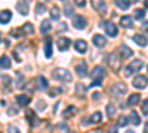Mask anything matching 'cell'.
I'll return each mask as SVG.
<instances>
[{"mask_svg": "<svg viewBox=\"0 0 148 133\" xmlns=\"http://www.w3.org/2000/svg\"><path fill=\"white\" fill-rule=\"evenodd\" d=\"M61 92H62V89H61V87H55V89L51 90V93H49V95H51V96H56V95L61 93Z\"/></svg>", "mask_w": 148, "mask_h": 133, "instance_id": "f35d334b", "label": "cell"}, {"mask_svg": "<svg viewBox=\"0 0 148 133\" xmlns=\"http://www.w3.org/2000/svg\"><path fill=\"white\" fill-rule=\"evenodd\" d=\"M126 90H127V87H126V84L125 83H116L114 86H113V89H111V93H113L114 96H123L126 93Z\"/></svg>", "mask_w": 148, "mask_h": 133, "instance_id": "277c9868", "label": "cell"}, {"mask_svg": "<svg viewBox=\"0 0 148 133\" xmlns=\"http://www.w3.org/2000/svg\"><path fill=\"white\" fill-rule=\"evenodd\" d=\"M102 84V81H98V80H93L92 81V87H95V86H101Z\"/></svg>", "mask_w": 148, "mask_h": 133, "instance_id": "ee69618b", "label": "cell"}, {"mask_svg": "<svg viewBox=\"0 0 148 133\" xmlns=\"http://www.w3.org/2000/svg\"><path fill=\"white\" fill-rule=\"evenodd\" d=\"M147 68H148V65H147Z\"/></svg>", "mask_w": 148, "mask_h": 133, "instance_id": "db71d44e", "label": "cell"}, {"mask_svg": "<svg viewBox=\"0 0 148 133\" xmlns=\"http://www.w3.org/2000/svg\"><path fill=\"white\" fill-rule=\"evenodd\" d=\"M147 33H148V28H147Z\"/></svg>", "mask_w": 148, "mask_h": 133, "instance_id": "f5cc1de1", "label": "cell"}, {"mask_svg": "<svg viewBox=\"0 0 148 133\" xmlns=\"http://www.w3.org/2000/svg\"><path fill=\"white\" fill-rule=\"evenodd\" d=\"M119 52H120V56L121 58H130L132 55H133V50L130 49V47H127L126 44H121L120 47H119Z\"/></svg>", "mask_w": 148, "mask_h": 133, "instance_id": "5bb4252c", "label": "cell"}, {"mask_svg": "<svg viewBox=\"0 0 148 133\" xmlns=\"http://www.w3.org/2000/svg\"><path fill=\"white\" fill-rule=\"evenodd\" d=\"M92 98H93V101H95V99H99V98H101V96H99V93H98V92H96V93H93V96H92Z\"/></svg>", "mask_w": 148, "mask_h": 133, "instance_id": "7dc6e473", "label": "cell"}, {"mask_svg": "<svg viewBox=\"0 0 148 133\" xmlns=\"http://www.w3.org/2000/svg\"><path fill=\"white\" fill-rule=\"evenodd\" d=\"M49 12H51V18H52L53 21H58V19H59L61 12H59V9H58L56 6H52V9L49 10Z\"/></svg>", "mask_w": 148, "mask_h": 133, "instance_id": "cb8c5ba5", "label": "cell"}, {"mask_svg": "<svg viewBox=\"0 0 148 133\" xmlns=\"http://www.w3.org/2000/svg\"><path fill=\"white\" fill-rule=\"evenodd\" d=\"M129 120H130V121H132L135 126H138V124L141 123V118L138 117V113H136V111H132V113H130V117H129Z\"/></svg>", "mask_w": 148, "mask_h": 133, "instance_id": "d4e9b609", "label": "cell"}, {"mask_svg": "<svg viewBox=\"0 0 148 133\" xmlns=\"http://www.w3.org/2000/svg\"><path fill=\"white\" fill-rule=\"evenodd\" d=\"M22 86H24V84H22V76H21V74H18V83H16V87H19V89H21Z\"/></svg>", "mask_w": 148, "mask_h": 133, "instance_id": "60d3db41", "label": "cell"}, {"mask_svg": "<svg viewBox=\"0 0 148 133\" xmlns=\"http://www.w3.org/2000/svg\"><path fill=\"white\" fill-rule=\"evenodd\" d=\"M147 84H148V77L147 76L139 74V76H136V77L133 78V86L136 87V89H145Z\"/></svg>", "mask_w": 148, "mask_h": 133, "instance_id": "3957f363", "label": "cell"}, {"mask_svg": "<svg viewBox=\"0 0 148 133\" xmlns=\"http://www.w3.org/2000/svg\"><path fill=\"white\" fill-rule=\"evenodd\" d=\"M144 133H148V123H145V129H144Z\"/></svg>", "mask_w": 148, "mask_h": 133, "instance_id": "c3c4849f", "label": "cell"}, {"mask_svg": "<svg viewBox=\"0 0 148 133\" xmlns=\"http://www.w3.org/2000/svg\"><path fill=\"white\" fill-rule=\"evenodd\" d=\"M133 16L136 18V19H142L145 16V10L144 9H136V10L133 12Z\"/></svg>", "mask_w": 148, "mask_h": 133, "instance_id": "f546056e", "label": "cell"}, {"mask_svg": "<svg viewBox=\"0 0 148 133\" xmlns=\"http://www.w3.org/2000/svg\"><path fill=\"white\" fill-rule=\"evenodd\" d=\"M126 133H135V132H133V130H127Z\"/></svg>", "mask_w": 148, "mask_h": 133, "instance_id": "681fc988", "label": "cell"}, {"mask_svg": "<svg viewBox=\"0 0 148 133\" xmlns=\"http://www.w3.org/2000/svg\"><path fill=\"white\" fill-rule=\"evenodd\" d=\"M39 86H40L42 89H47V86H49V84H47V80H46L43 76L39 77Z\"/></svg>", "mask_w": 148, "mask_h": 133, "instance_id": "1f68e13d", "label": "cell"}, {"mask_svg": "<svg viewBox=\"0 0 148 133\" xmlns=\"http://www.w3.org/2000/svg\"><path fill=\"white\" fill-rule=\"evenodd\" d=\"M92 42H93V44H95L96 47H99V49L107 44V39L104 37L102 34H95L93 37H92Z\"/></svg>", "mask_w": 148, "mask_h": 133, "instance_id": "52a82bcc", "label": "cell"}, {"mask_svg": "<svg viewBox=\"0 0 148 133\" xmlns=\"http://www.w3.org/2000/svg\"><path fill=\"white\" fill-rule=\"evenodd\" d=\"M0 67L2 68H9L10 67V59L8 56H0Z\"/></svg>", "mask_w": 148, "mask_h": 133, "instance_id": "484cf974", "label": "cell"}, {"mask_svg": "<svg viewBox=\"0 0 148 133\" xmlns=\"http://www.w3.org/2000/svg\"><path fill=\"white\" fill-rule=\"evenodd\" d=\"M120 24H121L125 28H132V27H133V21H132V18L127 16V15H125V16L120 18Z\"/></svg>", "mask_w": 148, "mask_h": 133, "instance_id": "2e32d148", "label": "cell"}, {"mask_svg": "<svg viewBox=\"0 0 148 133\" xmlns=\"http://www.w3.org/2000/svg\"><path fill=\"white\" fill-rule=\"evenodd\" d=\"M12 18L10 10H2L0 12V24H8Z\"/></svg>", "mask_w": 148, "mask_h": 133, "instance_id": "e0dca14e", "label": "cell"}, {"mask_svg": "<svg viewBox=\"0 0 148 133\" xmlns=\"http://www.w3.org/2000/svg\"><path fill=\"white\" fill-rule=\"evenodd\" d=\"M108 65L113 68V70H119V67H120V61H119V56H117L116 52L110 53V56H108Z\"/></svg>", "mask_w": 148, "mask_h": 133, "instance_id": "8992f818", "label": "cell"}, {"mask_svg": "<svg viewBox=\"0 0 148 133\" xmlns=\"http://www.w3.org/2000/svg\"><path fill=\"white\" fill-rule=\"evenodd\" d=\"M108 133H119V130H117V127H111L108 130Z\"/></svg>", "mask_w": 148, "mask_h": 133, "instance_id": "f6af8a7d", "label": "cell"}, {"mask_svg": "<svg viewBox=\"0 0 148 133\" xmlns=\"http://www.w3.org/2000/svg\"><path fill=\"white\" fill-rule=\"evenodd\" d=\"M56 129H58L59 132H62V133H67V132H68V127H67V124H64V123L58 124V126H56Z\"/></svg>", "mask_w": 148, "mask_h": 133, "instance_id": "74e56055", "label": "cell"}, {"mask_svg": "<svg viewBox=\"0 0 148 133\" xmlns=\"http://www.w3.org/2000/svg\"><path fill=\"white\" fill-rule=\"evenodd\" d=\"M45 108V102L43 101H39V110H43Z\"/></svg>", "mask_w": 148, "mask_h": 133, "instance_id": "bcb514c9", "label": "cell"}, {"mask_svg": "<svg viewBox=\"0 0 148 133\" xmlns=\"http://www.w3.org/2000/svg\"><path fill=\"white\" fill-rule=\"evenodd\" d=\"M52 76H53V78L58 80V81H64V83H70V81H73L71 72H70L68 70H64V68H56V70H53Z\"/></svg>", "mask_w": 148, "mask_h": 133, "instance_id": "6da1fadb", "label": "cell"}, {"mask_svg": "<svg viewBox=\"0 0 148 133\" xmlns=\"http://www.w3.org/2000/svg\"><path fill=\"white\" fill-rule=\"evenodd\" d=\"M45 55H46V58H51V56H52V40H51V37H47V39H46Z\"/></svg>", "mask_w": 148, "mask_h": 133, "instance_id": "d6986e66", "label": "cell"}, {"mask_svg": "<svg viewBox=\"0 0 148 133\" xmlns=\"http://www.w3.org/2000/svg\"><path fill=\"white\" fill-rule=\"evenodd\" d=\"M51 28H52L51 22H49V21H42V24H40V31H42L43 34H46L47 31H51Z\"/></svg>", "mask_w": 148, "mask_h": 133, "instance_id": "603a6c76", "label": "cell"}, {"mask_svg": "<svg viewBox=\"0 0 148 133\" xmlns=\"http://www.w3.org/2000/svg\"><path fill=\"white\" fill-rule=\"evenodd\" d=\"M45 10H46V8H45V5H43V3H37V5H36V12H37L39 15H42Z\"/></svg>", "mask_w": 148, "mask_h": 133, "instance_id": "e575fe53", "label": "cell"}, {"mask_svg": "<svg viewBox=\"0 0 148 133\" xmlns=\"http://www.w3.org/2000/svg\"><path fill=\"white\" fill-rule=\"evenodd\" d=\"M139 99H141V96H139V93H132L130 96H129V99H127V104L129 105H138V102H139Z\"/></svg>", "mask_w": 148, "mask_h": 133, "instance_id": "44dd1931", "label": "cell"}, {"mask_svg": "<svg viewBox=\"0 0 148 133\" xmlns=\"http://www.w3.org/2000/svg\"><path fill=\"white\" fill-rule=\"evenodd\" d=\"M74 113H76V108H74V106H68L67 110L62 113V115H64V117H68V115H73Z\"/></svg>", "mask_w": 148, "mask_h": 133, "instance_id": "836d02e7", "label": "cell"}, {"mask_svg": "<svg viewBox=\"0 0 148 133\" xmlns=\"http://www.w3.org/2000/svg\"><path fill=\"white\" fill-rule=\"evenodd\" d=\"M142 67H144V62L141 59H133V61L125 68V76L135 74V72H138L139 70H142Z\"/></svg>", "mask_w": 148, "mask_h": 133, "instance_id": "7a4b0ae2", "label": "cell"}, {"mask_svg": "<svg viewBox=\"0 0 148 133\" xmlns=\"http://www.w3.org/2000/svg\"><path fill=\"white\" fill-rule=\"evenodd\" d=\"M0 42H2V34H0Z\"/></svg>", "mask_w": 148, "mask_h": 133, "instance_id": "816d5d0a", "label": "cell"}, {"mask_svg": "<svg viewBox=\"0 0 148 133\" xmlns=\"http://www.w3.org/2000/svg\"><path fill=\"white\" fill-rule=\"evenodd\" d=\"M64 2H65V0H64Z\"/></svg>", "mask_w": 148, "mask_h": 133, "instance_id": "11a10c76", "label": "cell"}, {"mask_svg": "<svg viewBox=\"0 0 148 133\" xmlns=\"http://www.w3.org/2000/svg\"><path fill=\"white\" fill-rule=\"evenodd\" d=\"M76 90H77V95H84V92H86V87L83 86V84H77V87H76Z\"/></svg>", "mask_w": 148, "mask_h": 133, "instance_id": "d590c367", "label": "cell"}, {"mask_svg": "<svg viewBox=\"0 0 148 133\" xmlns=\"http://www.w3.org/2000/svg\"><path fill=\"white\" fill-rule=\"evenodd\" d=\"M70 46H71V40H70V39H67V37H59V39H58V49H59L61 52L67 50Z\"/></svg>", "mask_w": 148, "mask_h": 133, "instance_id": "ba28073f", "label": "cell"}, {"mask_svg": "<svg viewBox=\"0 0 148 133\" xmlns=\"http://www.w3.org/2000/svg\"><path fill=\"white\" fill-rule=\"evenodd\" d=\"M141 108H142V114H148V99H145L144 102H142V105H141Z\"/></svg>", "mask_w": 148, "mask_h": 133, "instance_id": "8d00e7d4", "label": "cell"}, {"mask_svg": "<svg viewBox=\"0 0 148 133\" xmlns=\"http://www.w3.org/2000/svg\"><path fill=\"white\" fill-rule=\"evenodd\" d=\"M92 6L95 8V10H98L99 14H104L105 9H107V5L104 0H92Z\"/></svg>", "mask_w": 148, "mask_h": 133, "instance_id": "4fadbf2b", "label": "cell"}, {"mask_svg": "<svg viewBox=\"0 0 148 133\" xmlns=\"http://www.w3.org/2000/svg\"><path fill=\"white\" fill-rule=\"evenodd\" d=\"M74 2H76V5L80 6V8H83V6L86 5V0H74Z\"/></svg>", "mask_w": 148, "mask_h": 133, "instance_id": "7bdbcfd3", "label": "cell"}, {"mask_svg": "<svg viewBox=\"0 0 148 133\" xmlns=\"http://www.w3.org/2000/svg\"><path fill=\"white\" fill-rule=\"evenodd\" d=\"M90 77L93 80H98V81H102L104 77H105V70L102 67H95L90 72Z\"/></svg>", "mask_w": 148, "mask_h": 133, "instance_id": "5b68a950", "label": "cell"}, {"mask_svg": "<svg viewBox=\"0 0 148 133\" xmlns=\"http://www.w3.org/2000/svg\"><path fill=\"white\" fill-rule=\"evenodd\" d=\"M114 114H116V106L113 104H108L107 105V115L108 117H114Z\"/></svg>", "mask_w": 148, "mask_h": 133, "instance_id": "83f0119b", "label": "cell"}, {"mask_svg": "<svg viewBox=\"0 0 148 133\" xmlns=\"http://www.w3.org/2000/svg\"><path fill=\"white\" fill-rule=\"evenodd\" d=\"M73 25L76 27L77 30H83V28L86 27V19H84L82 15L74 16V19H73Z\"/></svg>", "mask_w": 148, "mask_h": 133, "instance_id": "30bf717a", "label": "cell"}, {"mask_svg": "<svg viewBox=\"0 0 148 133\" xmlns=\"http://www.w3.org/2000/svg\"><path fill=\"white\" fill-rule=\"evenodd\" d=\"M132 40L136 43L138 46H141V47H145L147 43H148V40H147V37H145L144 34H135L133 37H132Z\"/></svg>", "mask_w": 148, "mask_h": 133, "instance_id": "7c38bea8", "label": "cell"}, {"mask_svg": "<svg viewBox=\"0 0 148 133\" xmlns=\"http://www.w3.org/2000/svg\"><path fill=\"white\" fill-rule=\"evenodd\" d=\"M28 96H25V95H19V96H16V102L19 104V105H27L28 104Z\"/></svg>", "mask_w": 148, "mask_h": 133, "instance_id": "4316f807", "label": "cell"}, {"mask_svg": "<svg viewBox=\"0 0 148 133\" xmlns=\"http://www.w3.org/2000/svg\"><path fill=\"white\" fill-rule=\"evenodd\" d=\"M9 133H19V129L15 127V126H10L9 127Z\"/></svg>", "mask_w": 148, "mask_h": 133, "instance_id": "b9f144b4", "label": "cell"}, {"mask_svg": "<svg viewBox=\"0 0 148 133\" xmlns=\"http://www.w3.org/2000/svg\"><path fill=\"white\" fill-rule=\"evenodd\" d=\"M73 12H74L73 6H70V5L67 3L65 8H64V14H65V16H71V15H73Z\"/></svg>", "mask_w": 148, "mask_h": 133, "instance_id": "d6a6232c", "label": "cell"}, {"mask_svg": "<svg viewBox=\"0 0 148 133\" xmlns=\"http://www.w3.org/2000/svg\"><path fill=\"white\" fill-rule=\"evenodd\" d=\"M145 6H147V8H148V2H145Z\"/></svg>", "mask_w": 148, "mask_h": 133, "instance_id": "f907efd6", "label": "cell"}, {"mask_svg": "<svg viewBox=\"0 0 148 133\" xmlns=\"http://www.w3.org/2000/svg\"><path fill=\"white\" fill-rule=\"evenodd\" d=\"M116 5H117L121 10H126V9H129L130 2H129V0H116Z\"/></svg>", "mask_w": 148, "mask_h": 133, "instance_id": "7402d4cb", "label": "cell"}, {"mask_svg": "<svg viewBox=\"0 0 148 133\" xmlns=\"http://www.w3.org/2000/svg\"><path fill=\"white\" fill-rule=\"evenodd\" d=\"M76 72H77V76H80V77L88 76V65H86V62H80L76 67Z\"/></svg>", "mask_w": 148, "mask_h": 133, "instance_id": "9a60e30c", "label": "cell"}, {"mask_svg": "<svg viewBox=\"0 0 148 133\" xmlns=\"http://www.w3.org/2000/svg\"><path fill=\"white\" fill-rule=\"evenodd\" d=\"M74 49L79 53H86V50H88V43L84 40H77V42H74Z\"/></svg>", "mask_w": 148, "mask_h": 133, "instance_id": "8fae6325", "label": "cell"}, {"mask_svg": "<svg viewBox=\"0 0 148 133\" xmlns=\"http://www.w3.org/2000/svg\"><path fill=\"white\" fill-rule=\"evenodd\" d=\"M90 121H92V123H101V121H102V115H101V113H95V114H92Z\"/></svg>", "mask_w": 148, "mask_h": 133, "instance_id": "f1b7e54d", "label": "cell"}, {"mask_svg": "<svg viewBox=\"0 0 148 133\" xmlns=\"http://www.w3.org/2000/svg\"><path fill=\"white\" fill-rule=\"evenodd\" d=\"M22 33H24V34H27V35L34 34V27H33V24H31V22H25V24H24Z\"/></svg>", "mask_w": 148, "mask_h": 133, "instance_id": "ffe728a7", "label": "cell"}, {"mask_svg": "<svg viewBox=\"0 0 148 133\" xmlns=\"http://www.w3.org/2000/svg\"><path fill=\"white\" fill-rule=\"evenodd\" d=\"M8 114H9V115H16V114H18V108H12V106H10L9 110H8Z\"/></svg>", "mask_w": 148, "mask_h": 133, "instance_id": "ab89813d", "label": "cell"}, {"mask_svg": "<svg viewBox=\"0 0 148 133\" xmlns=\"http://www.w3.org/2000/svg\"><path fill=\"white\" fill-rule=\"evenodd\" d=\"M127 123H129V117H126V115H120V117H119V126H120V127L126 126Z\"/></svg>", "mask_w": 148, "mask_h": 133, "instance_id": "4dcf8cb0", "label": "cell"}, {"mask_svg": "<svg viewBox=\"0 0 148 133\" xmlns=\"http://www.w3.org/2000/svg\"><path fill=\"white\" fill-rule=\"evenodd\" d=\"M104 27H105V33L110 35V37H116V35H117V27H116L114 22H110L108 21Z\"/></svg>", "mask_w": 148, "mask_h": 133, "instance_id": "9c48e42d", "label": "cell"}, {"mask_svg": "<svg viewBox=\"0 0 148 133\" xmlns=\"http://www.w3.org/2000/svg\"><path fill=\"white\" fill-rule=\"evenodd\" d=\"M16 9L19 10V14H22V15L28 14V5H27V2H24V0H19V2H18Z\"/></svg>", "mask_w": 148, "mask_h": 133, "instance_id": "ac0fdd59", "label": "cell"}]
</instances>
